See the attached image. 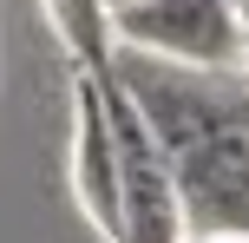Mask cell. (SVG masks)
<instances>
[{
    "label": "cell",
    "instance_id": "obj_8",
    "mask_svg": "<svg viewBox=\"0 0 249 243\" xmlns=\"http://www.w3.org/2000/svg\"><path fill=\"white\" fill-rule=\"evenodd\" d=\"M230 7H249V0H230Z\"/></svg>",
    "mask_w": 249,
    "mask_h": 243
},
{
    "label": "cell",
    "instance_id": "obj_7",
    "mask_svg": "<svg viewBox=\"0 0 249 243\" xmlns=\"http://www.w3.org/2000/svg\"><path fill=\"white\" fill-rule=\"evenodd\" d=\"M243 39H249V7H243Z\"/></svg>",
    "mask_w": 249,
    "mask_h": 243
},
{
    "label": "cell",
    "instance_id": "obj_6",
    "mask_svg": "<svg viewBox=\"0 0 249 243\" xmlns=\"http://www.w3.org/2000/svg\"><path fill=\"white\" fill-rule=\"evenodd\" d=\"M184 243H249V237H184Z\"/></svg>",
    "mask_w": 249,
    "mask_h": 243
},
{
    "label": "cell",
    "instance_id": "obj_1",
    "mask_svg": "<svg viewBox=\"0 0 249 243\" xmlns=\"http://www.w3.org/2000/svg\"><path fill=\"white\" fill-rule=\"evenodd\" d=\"M118 79L171 165L190 237H249V73L118 53Z\"/></svg>",
    "mask_w": 249,
    "mask_h": 243
},
{
    "label": "cell",
    "instance_id": "obj_3",
    "mask_svg": "<svg viewBox=\"0 0 249 243\" xmlns=\"http://www.w3.org/2000/svg\"><path fill=\"white\" fill-rule=\"evenodd\" d=\"M72 197L105 243H124V165L92 73H72Z\"/></svg>",
    "mask_w": 249,
    "mask_h": 243
},
{
    "label": "cell",
    "instance_id": "obj_4",
    "mask_svg": "<svg viewBox=\"0 0 249 243\" xmlns=\"http://www.w3.org/2000/svg\"><path fill=\"white\" fill-rule=\"evenodd\" d=\"M53 20V33H59L66 59L79 66V73H105V66L118 59V33H112V13H105V0H39Z\"/></svg>",
    "mask_w": 249,
    "mask_h": 243
},
{
    "label": "cell",
    "instance_id": "obj_2",
    "mask_svg": "<svg viewBox=\"0 0 249 243\" xmlns=\"http://www.w3.org/2000/svg\"><path fill=\"white\" fill-rule=\"evenodd\" d=\"M118 53H144L190 73H249L243 7L230 0H144V7L112 20Z\"/></svg>",
    "mask_w": 249,
    "mask_h": 243
},
{
    "label": "cell",
    "instance_id": "obj_5",
    "mask_svg": "<svg viewBox=\"0 0 249 243\" xmlns=\"http://www.w3.org/2000/svg\"><path fill=\"white\" fill-rule=\"evenodd\" d=\"M131 7H144V0H105V13H112V20H118V13H131Z\"/></svg>",
    "mask_w": 249,
    "mask_h": 243
}]
</instances>
